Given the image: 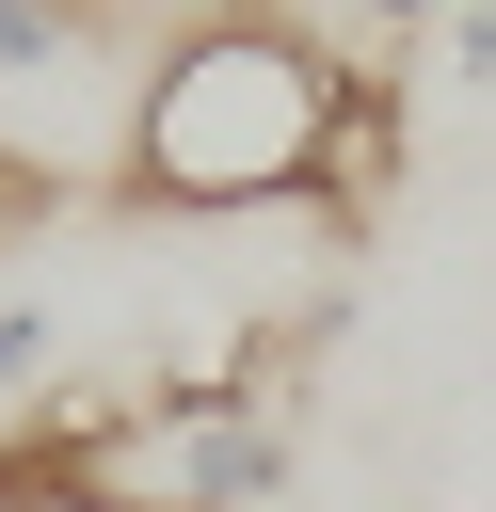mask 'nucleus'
Listing matches in <instances>:
<instances>
[{"mask_svg":"<svg viewBox=\"0 0 496 512\" xmlns=\"http://www.w3.org/2000/svg\"><path fill=\"white\" fill-rule=\"evenodd\" d=\"M336 48L288 32L272 0H224L192 32L144 48V96H128V160L112 192L128 208H304L320 192V128H336Z\"/></svg>","mask_w":496,"mask_h":512,"instance_id":"1","label":"nucleus"},{"mask_svg":"<svg viewBox=\"0 0 496 512\" xmlns=\"http://www.w3.org/2000/svg\"><path fill=\"white\" fill-rule=\"evenodd\" d=\"M288 416L256 384H48L0 432V512H272Z\"/></svg>","mask_w":496,"mask_h":512,"instance_id":"2","label":"nucleus"},{"mask_svg":"<svg viewBox=\"0 0 496 512\" xmlns=\"http://www.w3.org/2000/svg\"><path fill=\"white\" fill-rule=\"evenodd\" d=\"M384 192H400V80H384V64H352V80H336V128H320V192H304V208H320L336 240H368V224H384Z\"/></svg>","mask_w":496,"mask_h":512,"instance_id":"3","label":"nucleus"},{"mask_svg":"<svg viewBox=\"0 0 496 512\" xmlns=\"http://www.w3.org/2000/svg\"><path fill=\"white\" fill-rule=\"evenodd\" d=\"M112 32H128V0H0V80H48L80 48H112Z\"/></svg>","mask_w":496,"mask_h":512,"instance_id":"4","label":"nucleus"},{"mask_svg":"<svg viewBox=\"0 0 496 512\" xmlns=\"http://www.w3.org/2000/svg\"><path fill=\"white\" fill-rule=\"evenodd\" d=\"M32 400H48V320H32V304H0V432H16Z\"/></svg>","mask_w":496,"mask_h":512,"instance_id":"5","label":"nucleus"},{"mask_svg":"<svg viewBox=\"0 0 496 512\" xmlns=\"http://www.w3.org/2000/svg\"><path fill=\"white\" fill-rule=\"evenodd\" d=\"M32 224H64V176H48L32 144H0V256H16Z\"/></svg>","mask_w":496,"mask_h":512,"instance_id":"6","label":"nucleus"},{"mask_svg":"<svg viewBox=\"0 0 496 512\" xmlns=\"http://www.w3.org/2000/svg\"><path fill=\"white\" fill-rule=\"evenodd\" d=\"M448 64H464V80H496V0H448Z\"/></svg>","mask_w":496,"mask_h":512,"instance_id":"7","label":"nucleus"}]
</instances>
